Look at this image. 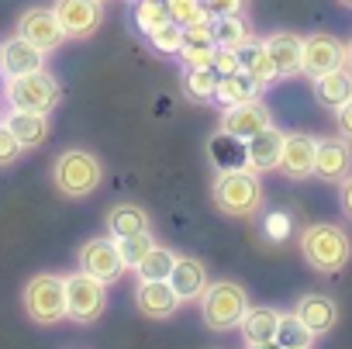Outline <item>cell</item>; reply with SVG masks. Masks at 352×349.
I'll return each instance as SVG.
<instances>
[{
	"label": "cell",
	"mask_w": 352,
	"mask_h": 349,
	"mask_svg": "<svg viewBox=\"0 0 352 349\" xmlns=\"http://www.w3.org/2000/svg\"><path fill=\"white\" fill-rule=\"evenodd\" d=\"M211 198H214L221 215L252 218V215H259V208L266 201V191H263L259 173H252L249 166H239V169H218Z\"/></svg>",
	"instance_id": "cell-1"
},
{
	"label": "cell",
	"mask_w": 352,
	"mask_h": 349,
	"mask_svg": "<svg viewBox=\"0 0 352 349\" xmlns=\"http://www.w3.org/2000/svg\"><path fill=\"white\" fill-rule=\"evenodd\" d=\"M52 180L59 194H66L69 201H83L104 184V162L90 149H66L52 162Z\"/></svg>",
	"instance_id": "cell-2"
},
{
	"label": "cell",
	"mask_w": 352,
	"mask_h": 349,
	"mask_svg": "<svg viewBox=\"0 0 352 349\" xmlns=\"http://www.w3.org/2000/svg\"><path fill=\"white\" fill-rule=\"evenodd\" d=\"M300 256L318 273H338L352 256V239L342 225H307L300 232Z\"/></svg>",
	"instance_id": "cell-3"
},
{
	"label": "cell",
	"mask_w": 352,
	"mask_h": 349,
	"mask_svg": "<svg viewBox=\"0 0 352 349\" xmlns=\"http://www.w3.org/2000/svg\"><path fill=\"white\" fill-rule=\"evenodd\" d=\"M249 311V294L235 280H211L201 294V318L211 332H232L242 325V315Z\"/></svg>",
	"instance_id": "cell-4"
},
{
	"label": "cell",
	"mask_w": 352,
	"mask_h": 349,
	"mask_svg": "<svg viewBox=\"0 0 352 349\" xmlns=\"http://www.w3.org/2000/svg\"><path fill=\"white\" fill-rule=\"evenodd\" d=\"M4 97H8V107L52 114L59 107V101H63V90H59L52 73L38 70V73H25V76H8Z\"/></svg>",
	"instance_id": "cell-5"
},
{
	"label": "cell",
	"mask_w": 352,
	"mask_h": 349,
	"mask_svg": "<svg viewBox=\"0 0 352 349\" xmlns=\"http://www.w3.org/2000/svg\"><path fill=\"white\" fill-rule=\"evenodd\" d=\"M63 284H66V318H73L76 325H94L107 308V284L87 270L63 277Z\"/></svg>",
	"instance_id": "cell-6"
},
{
	"label": "cell",
	"mask_w": 352,
	"mask_h": 349,
	"mask_svg": "<svg viewBox=\"0 0 352 349\" xmlns=\"http://www.w3.org/2000/svg\"><path fill=\"white\" fill-rule=\"evenodd\" d=\"M25 311L38 325H56L66 318V284L56 273H35L25 287Z\"/></svg>",
	"instance_id": "cell-7"
},
{
	"label": "cell",
	"mask_w": 352,
	"mask_h": 349,
	"mask_svg": "<svg viewBox=\"0 0 352 349\" xmlns=\"http://www.w3.org/2000/svg\"><path fill=\"white\" fill-rule=\"evenodd\" d=\"M52 11L66 39H90L104 25V0H56Z\"/></svg>",
	"instance_id": "cell-8"
},
{
	"label": "cell",
	"mask_w": 352,
	"mask_h": 349,
	"mask_svg": "<svg viewBox=\"0 0 352 349\" xmlns=\"http://www.w3.org/2000/svg\"><path fill=\"white\" fill-rule=\"evenodd\" d=\"M80 270H87V273H94L97 280H104V284H114L128 266H124V256H121V249H118V239H90V242H83V249H80Z\"/></svg>",
	"instance_id": "cell-9"
},
{
	"label": "cell",
	"mask_w": 352,
	"mask_h": 349,
	"mask_svg": "<svg viewBox=\"0 0 352 349\" xmlns=\"http://www.w3.org/2000/svg\"><path fill=\"white\" fill-rule=\"evenodd\" d=\"M18 35L28 39L32 45H38L45 56L56 52L66 42V32H63V25H59V18H56L52 8H32V11H25L18 18Z\"/></svg>",
	"instance_id": "cell-10"
},
{
	"label": "cell",
	"mask_w": 352,
	"mask_h": 349,
	"mask_svg": "<svg viewBox=\"0 0 352 349\" xmlns=\"http://www.w3.org/2000/svg\"><path fill=\"white\" fill-rule=\"evenodd\" d=\"M352 173V145L345 135H328L318 138V152H314V177L328 180V184H342Z\"/></svg>",
	"instance_id": "cell-11"
},
{
	"label": "cell",
	"mask_w": 352,
	"mask_h": 349,
	"mask_svg": "<svg viewBox=\"0 0 352 349\" xmlns=\"http://www.w3.org/2000/svg\"><path fill=\"white\" fill-rule=\"evenodd\" d=\"M345 66V45L328 35V32H314L304 39V63H300V73H307L311 80L314 76H324L331 70Z\"/></svg>",
	"instance_id": "cell-12"
},
{
	"label": "cell",
	"mask_w": 352,
	"mask_h": 349,
	"mask_svg": "<svg viewBox=\"0 0 352 349\" xmlns=\"http://www.w3.org/2000/svg\"><path fill=\"white\" fill-rule=\"evenodd\" d=\"M270 125H273V114H270V107L259 97L242 101V104H232V107L221 111V131H228V135H235L242 142H249L252 135H259Z\"/></svg>",
	"instance_id": "cell-13"
},
{
	"label": "cell",
	"mask_w": 352,
	"mask_h": 349,
	"mask_svg": "<svg viewBox=\"0 0 352 349\" xmlns=\"http://www.w3.org/2000/svg\"><path fill=\"white\" fill-rule=\"evenodd\" d=\"M314 152H318V138L307 131H290L283 135V152H280V173L290 180H307L314 177Z\"/></svg>",
	"instance_id": "cell-14"
},
{
	"label": "cell",
	"mask_w": 352,
	"mask_h": 349,
	"mask_svg": "<svg viewBox=\"0 0 352 349\" xmlns=\"http://www.w3.org/2000/svg\"><path fill=\"white\" fill-rule=\"evenodd\" d=\"M263 49L276 70L280 80H290L300 73V63H304V39L294 35V32H273L263 39Z\"/></svg>",
	"instance_id": "cell-15"
},
{
	"label": "cell",
	"mask_w": 352,
	"mask_h": 349,
	"mask_svg": "<svg viewBox=\"0 0 352 349\" xmlns=\"http://www.w3.org/2000/svg\"><path fill=\"white\" fill-rule=\"evenodd\" d=\"M38 70H45V52L38 45H32L18 32L8 42H0V73L4 76H25V73H38Z\"/></svg>",
	"instance_id": "cell-16"
},
{
	"label": "cell",
	"mask_w": 352,
	"mask_h": 349,
	"mask_svg": "<svg viewBox=\"0 0 352 349\" xmlns=\"http://www.w3.org/2000/svg\"><path fill=\"white\" fill-rule=\"evenodd\" d=\"M208 284H211V273H208V266L197 256H176L173 273H169V287L176 290L180 304L184 301H201V294L208 290Z\"/></svg>",
	"instance_id": "cell-17"
},
{
	"label": "cell",
	"mask_w": 352,
	"mask_h": 349,
	"mask_svg": "<svg viewBox=\"0 0 352 349\" xmlns=\"http://www.w3.org/2000/svg\"><path fill=\"white\" fill-rule=\"evenodd\" d=\"M283 135H287V131H280L276 125H270V128H263L259 135H252V138L245 142V166H249L252 173H270V169H276V166H280V152H283Z\"/></svg>",
	"instance_id": "cell-18"
},
{
	"label": "cell",
	"mask_w": 352,
	"mask_h": 349,
	"mask_svg": "<svg viewBox=\"0 0 352 349\" xmlns=\"http://www.w3.org/2000/svg\"><path fill=\"white\" fill-rule=\"evenodd\" d=\"M294 315H297V318L314 332V339H318V335H328V332L335 328V321H338V304H335L328 294H304V297H297Z\"/></svg>",
	"instance_id": "cell-19"
},
{
	"label": "cell",
	"mask_w": 352,
	"mask_h": 349,
	"mask_svg": "<svg viewBox=\"0 0 352 349\" xmlns=\"http://www.w3.org/2000/svg\"><path fill=\"white\" fill-rule=\"evenodd\" d=\"M135 304L145 318H169L180 308V297L169 287V280H142L135 290Z\"/></svg>",
	"instance_id": "cell-20"
},
{
	"label": "cell",
	"mask_w": 352,
	"mask_h": 349,
	"mask_svg": "<svg viewBox=\"0 0 352 349\" xmlns=\"http://www.w3.org/2000/svg\"><path fill=\"white\" fill-rule=\"evenodd\" d=\"M4 125L11 128V135L21 142V149H38L45 138H49V114H38V111H18L11 107L4 114Z\"/></svg>",
	"instance_id": "cell-21"
},
{
	"label": "cell",
	"mask_w": 352,
	"mask_h": 349,
	"mask_svg": "<svg viewBox=\"0 0 352 349\" xmlns=\"http://www.w3.org/2000/svg\"><path fill=\"white\" fill-rule=\"evenodd\" d=\"M311 83H314V101L328 111H338L345 101H352V70H345V66H338L324 76H314Z\"/></svg>",
	"instance_id": "cell-22"
},
{
	"label": "cell",
	"mask_w": 352,
	"mask_h": 349,
	"mask_svg": "<svg viewBox=\"0 0 352 349\" xmlns=\"http://www.w3.org/2000/svg\"><path fill=\"white\" fill-rule=\"evenodd\" d=\"M107 229H111V239H124V235H135V232H148L152 222H148L145 208L121 201L107 211Z\"/></svg>",
	"instance_id": "cell-23"
},
{
	"label": "cell",
	"mask_w": 352,
	"mask_h": 349,
	"mask_svg": "<svg viewBox=\"0 0 352 349\" xmlns=\"http://www.w3.org/2000/svg\"><path fill=\"white\" fill-rule=\"evenodd\" d=\"M263 87L249 76V73H232V76H218V90H214V104L221 107H232V104H242V101H252L259 97Z\"/></svg>",
	"instance_id": "cell-24"
},
{
	"label": "cell",
	"mask_w": 352,
	"mask_h": 349,
	"mask_svg": "<svg viewBox=\"0 0 352 349\" xmlns=\"http://www.w3.org/2000/svg\"><path fill=\"white\" fill-rule=\"evenodd\" d=\"M208 156L218 169H239V166H245V142L218 128L208 142Z\"/></svg>",
	"instance_id": "cell-25"
},
{
	"label": "cell",
	"mask_w": 352,
	"mask_h": 349,
	"mask_svg": "<svg viewBox=\"0 0 352 349\" xmlns=\"http://www.w3.org/2000/svg\"><path fill=\"white\" fill-rule=\"evenodd\" d=\"M249 42H256L245 14H228V18H214V45L225 49H245Z\"/></svg>",
	"instance_id": "cell-26"
},
{
	"label": "cell",
	"mask_w": 352,
	"mask_h": 349,
	"mask_svg": "<svg viewBox=\"0 0 352 349\" xmlns=\"http://www.w3.org/2000/svg\"><path fill=\"white\" fill-rule=\"evenodd\" d=\"M239 59H242V73H249L263 90L280 80L276 70H273V63H270V56H266V49H263V42H249L245 49H239Z\"/></svg>",
	"instance_id": "cell-27"
},
{
	"label": "cell",
	"mask_w": 352,
	"mask_h": 349,
	"mask_svg": "<svg viewBox=\"0 0 352 349\" xmlns=\"http://www.w3.org/2000/svg\"><path fill=\"white\" fill-rule=\"evenodd\" d=\"M276 321H280V311L276 308H270V304H259V308H249L245 315H242V335H245V342H252V339H273L276 335Z\"/></svg>",
	"instance_id": "cell-28"
},
{
	"label": "cell",
	"mask_w": 352,
	"mask_h": 349,
	"mask_svg": "<svg viewBox=\"0 0 352 349\" xmlns=\"http://www.w3.org/2000/svg\"><path fill=\"white\" fill-rule=\"evenodd\" d=\"M283 349H311L314 346V332L294 315V311H280L276 321V335H273Z\"/></svg>",
	"instance_id": "cell-29"
},
{
	"label": "cell",
	"mask_w": 352,
	"mask_h": 349,
	"mask_svg": "<svg viewBox=\"0 0 352 349\" xmlns=\"http://www.w3.org/2000/svg\"><path fill=\"white\" fill-rule=\"evenodd\" d=\"M218 90V73L214 70H184V94L197 104H211Z\"/></svg>",
	"instance_id": "cell-30"
},
{
	"label": "cell",
	"mask_w": 352,
	"mask_h": 349,
	"mask_svg": "<svg viewBox=\"0 0 352 349\" xmlns=\"http://www.w3.org/2000/svg\"><path fill=\"white\" fill-rule=\"evenodd\" d=\"M173 263H176V253H169L166 246H152V253L135 266V273L138 280H169Z\"/></svg>",
	"instance_id": "cell-31"
},
{
	"label": "cell",
	"mask_w": 352,
	"mask_h": 349,
	"mask_svg": "<svg viewBox=\"0 0 352 349\" xmlns=\"http://www.w3.org/2000/svg\"><path fill=\"white\" fill-rule=\"evenodd\" d=\"M148 45L159 52V56H176L184 49V25H176V21H162L159 28H152L148 35Z\"/></svg>",
	"instance_id": "cell-32"
},
{
	"label": "cell",
	"mask_w": 352,
	"mask_h": 349,
	"mask_svg": "<svg viewBox=\"0 0 352 349\" xmlns=\"http://www.w3.org/2000/svg\"><path fill=\"white\" fill-rule=\"evenodd\" d=\"M131 18L138 25V32H152L159 28L162 21H169V11H166V0H135V8H131Z\"/></svg>",
	"instance_id": "cell-33"
},
{
	"label": "cell",
	"mask_w": 352,
	"mask_h": 349,
	"mask_svg": "<svg viewBox=\"0 0 352 349\" xmlns=\"http://www.w3.org/2000/svg\"><path fill=\"white\" fill-rule=\"evenodd\" d=\"M152 246H155L152 232H135V235L118 239V249H121V256H124V266H128V270H135V266L152 253Z\"/></svg>",
	"instance_id": "cell-34"
},
{
	"label": "cell",
	"mask_w": 352,
	"mask_h": 349,
	"mask_svg": "<svg viewBox=\"0 0 352 349\" xmlns=\"http://www.w3.org/2000/svg\"><path fill=\"white\" fill-rule=\"evenodd\" d=\"M166 11H169V21H176V25H190V21H201L211 14L201 0H166Z\"/></svg>",
	"instance_id": "cell-35"
},
{
	"label": "cell",
	"mask_w": 352,
	"mask_h": 349,
	"mask_svg": "<svg viewBox=\"0 0 352 349\" xmlns=\"http://www.w3.org/2000/svg\"><path fill=\"white\" fill-rule=\"evenodd\" d=\"M184 63V70H211L214 63V45H201V42H184V49L176 52Z\"/></svg>",
	"instance_id": "cell-36"
},
{
	"label": "cell",
	"mask_w": 352,
	"mask_h": 349,
	"mask_svg": "<svg viewBox=\"0 0 352 349\" xmlns=\"http://www.w3.org/2000/svg\"><path fill=\"white\" fill-rule=\"evenodd\" d=\"M21 142L11 135V128L4 125V121H0V169H4V166H14L18 159H21Z\"/></svg>",
	"instance_id": "cell-37"
},
{
	"label": "cell",
	"mask_w": 352,
	"mask_h": 349,
	"mask_svg": "<svg viewBox=\"0 0 352 349\" xmlns=\"http://www.w3.org/2000/svg\"><path fill=\"white\" fill-rule=\"evenodd\" d=\"M211 70H214L218 76H232V73H239V70H242L239 49H225V45H214V63H211Z\"/></svg>",
	"instance_id": "cell-38"
},
{
	"label": "cell",
	"mask_w": 352,
	"mask_h": 349,
	"mask_svg": "<svg viewBox=\"0 0 352 349\" xmlns=\"http://www.w3.org/2000/svg\"><path fill=\"white\" fill-rule=\"evenodd\" d=\"M201 4L214 18H228V14H245L249 11V0H201Z\"/></svg>",
	"instance_id": "cell-39"
},
{
	"label": "cell",
	"mask_w": 352,
	"mask_h": 349,
	"mask_svg": "<svg viewBox=\"0 0 352 349\" xmlns=\"http://www.w3.org/2000/svg\"><path fill=\"white\" fill-rule=\"evenodd\" d=\"M335 125H338V135H345L352 142V101H345L338 111H335Z\"/></svg>",
	"instance_id": "cell-40"
},
{
	"label": "cell",
	"mask_w": 352,
	"mask_h": 349,
	"mask_svg": "<svg viewBox=\"0 0 352 349\" xmlns=\"http://www.w3.org/2000/svg\"><path fill=\"white\" fill-rule=\"evenodd\" d=\"M338 204H342V211H345V218L352 222V173L342 180V191H338Z\"/></svg>",
	"instance_id": "cell-41"
},
{
	"label": "cell",
	"mask_w": 352,
	"mask_h": 349,
	"mask_svg": "<svg viewBox=\"0 0 352 349\" xmlns=\"http://www.w3.org/2000/svg\"><path fill=\"white\" fill-rule=\"evenodd\" d=\"M266 232H270L273 239H283V235H287V215H270Z\"/></svg>",
	"instance_id": "cell-42"
},
{
	"label": "cell",
	"mask_w": 352,
	"mask_h": 349,
	"mask_svg": "<svg viewBox=\"0 0 352 349\" xmlns=\"http://www.w3.org/2000/svg\"><path fill=\"white\" fill-rule=\"evenodd\" d=\"M245 349H283L276 339H252V342H245Z\"/></svg>",
	"instance_id": "cell-43"
},
{
	"label": "cell",
	"mask_w": 352,
	"mask_h": 349,
	"mask_svg": "<svg viewBox=\"0 0 352 349\" xmlns=\"http://www.w3.org/2000/svg\"><path fill=\"white\" fill-rule=\"evenodd\" d=\"M345 70H352V42L345 45Z\"/></svg>",
	"instance_id": "cell-44"
},
{
	"label": "cell",
	"mask_w": 352,
	"mask_h": 349,
	"mask_svg": "<svg viewBox=\"0 0 352 349\" xmlns=\"http://www.w3.org/2000/svg\"><path fill=\"white\" fill-rule=\"evenodd\" d=\"M342 4H345V8H352V0H342Z\"/></svg>",
	"instance_id": "cell-45"
},
{
	"label": "cell",
	"mask_w": 352,
	"mask_h": 349,
	"mask_svg": "<svg viewBox=\"0 0 352 349\" xmlns=\"http://www.w3.org/2000/svg\"><path fill=\"white\" fill-rule=\"evenodd\" d=\"M0 121H4V114H0Z\"/></svg>",
	"instance_id": "cell-46"
}]
</instances>
